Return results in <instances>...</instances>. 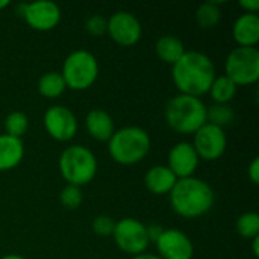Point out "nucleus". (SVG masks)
<instances>
[{"label": "nucleus", "instance_id": "20e7f679", "mask_svg": "<svg viewBox=\"0 0 259 259\" xmlns=\"http://www.w3.org/2000/svg\"><path fill=\"white\" fill-rule=\"evenodd\" d=\"M152 140L146 129L138 126H126L112 134L108 141L109 156L121 165H134L141 162L150 152Z\"/></svg>", "mask_w": 259, "mask_h": 259}, {"label": "nucleus", "instance_id": "5701e85b", "mask_svg": "<svg viewBox=\"0 0 259 259\" xmlns=\"http://www.w3.org/2000/svg\"><path fill=\"white\" fill-rule=\"evenodd\" d=\"M235 229L240 237L246 240H253L259 237V215L258 212L249 211L237 219Z\"/></svg>", "mask_w": 259, "mask_h": 259}, {"label": "nucleus", "instance_id": "412c9836", "mask_svg": "<svg viewBox=\"0 0 259 259\" xmlns=\"http://www.w3.org/2000/svg\"><path fill=\"white\" fill-rule=\"evenodd\" d=\"M67 85L61 71H47L38 80V93L46 99H58L64 94Z\"/></svg>", "mask_w": 259, "mask_h": 259}, {"label": "nucleus", "instance_id": "7ed1b4c3", "mask_svg": "<svg viewBox=\"0 0 259 259\" xmlns=\"http://www.w3.org/2000/svg\"><path fill=\"white\" fill-rule=\"evenodd\" d=\"M206 108L200 97L178 94L167 102L164 117L175 132L194 135L206 123Z\"/></svg>", "mask_w": 259, "mask_h": 259}, {"label": "nucleus", "instance_id": "39448f33", "mask_svg": "<svg viewBox=\"0 0 259 259\" xmlns=\"http://www.w3.org/2000/svg\"><path fill=\"white\" fill-rule=\"evenodd\" d=\"M59 173L68 185L83 187L97 175V158L85 146L73 144L59 155Z\"/></svg>", "mask_w": 259, "mask_h": 259}, {"label": "nucleus", "instance_id": "c85d7f7f", "mask_svg": "<svg viewBox=\"0 0 259 259\" xmlns=\"http://www.w3.org/2000/svg\"><path fill=\"white\" fill-rule=\"evenodd\" d=\"M247 175H249V179L256 185L259 182V158H253L250 165H249V170H247Z\"/></svg>", "mask_w": 259, "mask_h": 259}, {"label": "nucleus", "instance_id": "a878e982", "mask_svg": "<svg viewBox=\"0 0 259 259\" xmlns=\"http://www.w3.org/2000/svg\"><path fill=\"white\" fill-rule=\"evenodd\" d=\"M82 200H83V194H82V190L79 187L67 184L61 190L59 202H61V205L64 208H67V209H77L82 205Z\"/></svg>", "mask_w": 259, "mask_h": 259}, {"label": "nucleus", "instance_id": "6ab92c4d", "mask_svg": "<svg viewBox=\"0 0 259 259\" xmlns=\"http://www.w3.org/2000/svg\"><path fill=\"white\" fill-rule=\"evenodd\" d=\"M155 52L156 56L170 65H175L187 52L184 42L181 38L175 36V35H164L161 38H158L156 44H155Z\"/></svg>", "mask_w": 259, "mask_h": 259}, {"label": "nucleus", "instance_id": "f3484780", "mask_svg": "<svg viewBox=\"0 0 259 259\" xmlns=\"http://www.w3.org/2000/svg\"><path fill=\"white\" fill-rule=\"evenodd\" d=\"M178 178L171 173V170L167 165H155L144 176L146 188L156 196L170 194Z\"/></svg>", "mask_w": 259, "mask_h": 259}, {"label": "nucleus", "instance_id": "9d476101", "mask_svg": "<svg viewBox=\"0 0 259 259\" xmlns=\"http://www.w3.org/2000/svg\"><path fill=\"white\" fill-rule=\"evenodd\" d=\"M44 129L53 140L65 143L77 134V118L74 112L64 105H53L44 112Z\"/></svg>", "mask_w": 259, "mask_h": 259}, {"label": "nucleus", "instance_id": "423d86ee", "mask_svg": "<svg viewBox=\"0 0 259 259\" xmlns=\"http://www.w3.org/2000/svg\"><path fill=\"white\" fill-rule=\"evenodd\" d=\"M61 74L67 88L74 91L88 90L99 77V61L88 50H74L65 58Z\"/></svg>", "mask_w": 259, "mask_h": 259}, {"label": "nucleus", "instance_id": "4468645a", "mask_svg": "<svg viewBox=\"0 0 259 259\" xmlns=\"http://www.w3.org/2000/svg\"><path fill=\"white\" fill-rule=\"evenodd\" d=\"M199 162L200 158L194 150L193 144L188 141H181L170 149L167 167L178 179H185V178H191L196 173Z\"/></svg>", "mask_w": 259, "mask_h": 259}, {"label": "nucleus", "instance_id": "2eb2a0df", "mask_svg": "<svg viewBox=\"0 0 259 259\" xmlns=\"http://www.w3.org/2000/svg\"><path fill=\"white\" fill-rule=\"evenodd\" d=\"M232 36L240 47H256L259 41L258 14L244 12L232 26Z\"/></svg>", "mask_w": 259, "mask_h": 259}, {"label": "nucleus", "instance_id": "7c9ffc66", "mask_svg": "<svg viewBox=\"0 0 259 259\" xmlns=\"http://www.w3.org/2000/svg\"><path fill=\"white\" fill-rule=\"evenodd\" d=\"M162 228L161 226H158V225H150V226H147V235H149V241H156L158 238H159V235L162 234Z\"/></svg>", "mask_w": 259, "mask_h": 259}, {"label": "nucleus", "instance_id": "473e14b6", "mask_svg": "<svg viewBox=\"0 0 259 259\" xmlns=\"http://www.w3.org/2000/svg\"><path fill=\"white\" fill-rule=\"evenodd\" d=\"M252 250H253V255L258 258L259 256V237H256V238H253V240H252Z\"/></svg>", "mask_w": 259, "mask_h": 259}, {"label": "nucleus", "instance_id": "dca6fc26", "mask_svg": "<svg viewBox=\"0 0 259 259\" xmlns=\"http://www.w3.org/2000/svg\"><path fill=\"white\" fill-rule=\"evenodd\" d=\"M85 127L94 140L106 141V143L115 132V126H114V120L111 114L100 108H94L87 114Z\"/></svg>", "mask_w": 259, "mask_h": 259}, {"label": "nucleus", "instance_id": "c756f323", "mask_svg": "<svg viewBox=\"0 0 259 259\" xmlns=\"http://www.w3.org/2000/svg\"><path fill=\"white\" fill-rule=\"evenodd\" d=\"M240 6L249 14H256L259 9V0H241Z\"/></svg>", "mask_w": 259, "mask_h": 259}, {"label": "nucleus", "instance_id": "6e6552de", "mask_svg": "<svg viewBox=\"0 0 259 259\" xmlns=\"http://www.w3.org/2000/svg\"><path fill=\"white\" fill-rule=\"evenodd\" d=\"M112 237L117 247L132 256L144 253L150 243L147 235V226L132 217H126L115 222Z\"/></svg>", "mask_w": 259, "mask_h": 259}, {"label": "nucleus", "instance_id": "2f4dec72", "mask_svg": "<svg viewBox=\"0 0 259 259\" xmlns=\"http://www.w3.org/2000/svg\"><path fill=\"white\" fill-rule=\"evenodd\" d=\"M132 259H161L158 255H153V253H147V252H144V253H141V255H137V256H134Z\"/></svg>", "mask_w": 259, "mask_h": 259}, {"label": "nucleus", "instance_id": "ddd939ff", "mask_svg": "<svg viewBox=\"0 0 259 259\" xmlns=\"http://www.w3.org/2000/svg\"><path fill=\"white\" fill-rule=\"evenodd\" d=\"M155 244L161 259H193L194 256L190 237L179 229H164Z\"/></svg>", "mask_w": 259, "mask_h": 259}, {"label": "nucleus", "instance_id": "72a5a7b5", "mask_svg": "<svg viewBox=\"0 0 259 259\" xmlns=\"http://www.w3.org/2000/svg\"><path fill=\"white\" fill-rule=\"evenodd\" d=\"M2 259H26L21 255H17V253H9V255H5Z\"/></svg>", "mask_w": 259, "mask_h": 259}, {"label": "nucleus", "instance_id": "393cba45", "mask_svg": "<svg viewBox=\"0 0 259 259\" xmlns=\"http://www.w3.org/2000/svg\"><path fill=\"white\" fill-rule=\"evenodd\" d=\"M3 126H5L6 135L14 137V138H21L29 129V118L24 112L14 111L6 115Z\"/></svg>", "mask_w": 259, "mask_h": 259}, {"label": "nucleus", "instance_id": "cd10ccee", "mask_svg": "<svg viewBox=\"0 0 259 259\" xmlns=\"http://www.w3.org/2000/svg\"><path fill=\"white\" fill-rule=\"evenodd\" d=\"M85 30L91 36H102L108 30V20L102 15H91L85 21Z\"/></svg>", "mask_w": 259, "mask_h": 259}, {"label": "nucleus", "instance_id": "b1692460", "mask_svg": "<svg viewBox=\"0 0 259 259\" xmlns=\"http://www.w3.org/2000/svg\"><path fill=\"white\" fill-rule=\"evenodd\" d=\"M235 117V111L231 105H219L214 103L212 106L206 108V123L219 126V127H225L228 126Z\"/></svg>", "mask_w": 259, "mask_h": 259}, {"label": "nucleus", "instance_id": "4be33fe9", "mask_svg": "<svg viewBox=\"0 0 259 259\" xmlns=\"http://www.w3.org/2000/svg\"><path fill=\"white\" fill-rule=\"evenodd\" d=\"M222 11L219 2H205L196 11V21L202 29H211L219 24Z\"/></svg>", "mask_w": 259, "mask_h": 259}, {"label": "nucleus", "instance_id": "f257e3e1", "mask_svg": "<svg viewBox=\"0 0 259 259\" xmlns=\"http://www.w3.org/2000/svg\"><path fill=\"white\" fill-rule=\"evenodd\" d=\"M171 67V77L179 94L200 97L209 91L215 79V65L212 59L202 52L187 50Z\"/></svg>", "mask_w": 259, "mask_h": 259}, {"label": "nucleus", "instance_id": "1a4fd4ad", "mask_svg": "<svg viewBox=\"0 0 259 259\" xmlns=\"http://www.w3.org/2000/svg\"><path fill=\"white\" fill-rule=\"evenodd\" d=\"M15 14L20 15L29 27L39 32L52 30L61 21V8L50 0L21 3L15 8Z\"/></svg>", "mask_w": 259, "mask_h": 259}, {"label": "nucleus", "instance_id": "f03ea898", "mask_svg": "<svg viewBox=\"0 0 259 259\" xmlns=\"http://www.w3.org/2000/svg\"><path fill=\"white\" fill-rule=\"evenodd\" d=\"M171 209L184 219H199L211 211L215 202L212 187L199 178L178 179L168 194Z\"/></svg>", "mask_w": 259, "mask_h": 259}, {"label": "nucleus", "instance_id": "a211bd4d", "mask_svg": "<svg viewBox=\"0 0 259 259\" xmlns=\"http://www.w3.org/2000/svg\"><path fill=\"white\" fill-rule=\"evenodd\" d=\"M24 158V144L21 138L6 134L0 135V171H8L20 165Z\"/></svg>", "mask_w": 259, "mask_h": 259}, {"label": "nucleus", "instance_id": "9b49d317", "mask_svg": "<svg viewBox=\"0 0 259 259\" xmlns=\"http://www.w3.org/2000/svg\"><path fill=\"white\" fill-rule=\"evenodd\" d=\"M200 159L217 161L220 159L228 147V137L225 131L219 126L205 123L196 134L191 143Z\"/></svg>", "mask_w": 259, "mask_h": 259}, {"label": "nucleus", "instance_id": "0eeeda50", "mask_svg": "<svg viewBox=\"0 0 259 259\" xmlns=\"http://www.w3.org/2000/svg\"><path fill=\"white\" fill-rule=\"evenodd\" d=\"M225 74L237 85H253L259 79V50L256 47H235L226 58Z\"/></svg>", "mask_w": 259, "mask_h": 259}, {"label": "nucleus", "instance_id": "bb28decb", "mask_svg": "<svg viewBox=\"0 0 259 259\" xmlns=\"http://www.w3.org/2000/svg\"><path fill=\"white\" fill-rule=\"evenodd\" d=\"M93 231L99 237H111L115 228V222L109 215H97L91 225Z\"/></svg>", "mask_w": 259, "mask_h": 259}, {"label": "nucleus", "instance_id": "f704fd0d", "mask_svg": "<svg viewBox=\"0 0 259 259\" xmlns=\"http://www.w3.org/2000/svg\"><path fill=\"white\" fill-rule=\"evenodd\" d=\"M9 5H11L9 0H0V9H5V8H8Z\"/></svg>", "mask_w": 259, "mask_h": 259}, {"label": "nucleus", "instance_id": "aec40b11", "mask_svg": "<svg viewBox=\"0 0 259 259\" xmlns=\"http://www.w3.org/2000/svg\"><path fill=\"white\" fill-rule=\"evenodd\" d=\"M237 88L238 87L226 74H223V76H215L208 93L211 94V99L214 100V103L229 105L237 96Z\"/></svg>", "mask_w": 259, "mask_h": 259}, {"label": "nucleus", "instance_id": "f8f14e48", "mask_svg": "<svg viewBox=\"0 0 259 259\" xmlns=\"http://www.w3.org/2000/svg\"><path fill=\"white\" fill-rule=\"evenodd\" d=\"M106 33L120 46H134L141 39L143 27L140 20L126 11H117L108 18Z\"/></svg>", "mask_w": 259, "mask_h": 259}]
</instances>
